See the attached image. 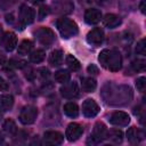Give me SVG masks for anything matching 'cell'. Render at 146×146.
Here are the masks:
<instances>
[{"label": "cell", "instance_id": "1", "mask_svg": "<svg viewBox=\"0 0 146 146\" xmlns=\"http://www.w3.org/2000/svg\"><path fill=\"white\" fill-rule=\"evenodd\" d=\"M100 65L112 72H116L122 67V57L121 54L115 49H104L98 56Z\"/></svg>", "mask_w": 146, "mask_h": 146}, {"label": "cell", "instance_id": "2", "mask_svg": "<svg viewBox=\"0 0 146 146\" xmlns=\"http://www.w3.org/2000/svg\"><path fill=\"white\" fill-rule=\"evenodd\" d=\"M56 26H57V30L59 31L60 35L64 39H70L74 35H76L79 32L76 23L67 17H62V18L57 19Z\"/></svg>", "mask_w": 146, "mask_h": 146}, {"label": "cell", "instance_id": "3", "mask_svg": "<svg viewBox=\"0 0 146 146\" xmlns=\"http://www.w3.org/2000/svg\"><path fill=\"white\" fill-rule=\"evenodd\" d=\"M34 34H35V38L38 39V41L46 47L51 46L55 41V33L49 27H44V26L39 27L34 32Z\"/></svg>", "mask_w": 146, "mask_h": 146}, {"label": "cell", "instance_id": "4", "mask_svg": "<svg viewBox=\"0 0 146 146\" xmlns=\"http://www.w3.org/2000/svg\"><path fill=\"white\" fill-rule=\"evenodd\" d=\"M38 116V108L33 105H27L23 107L19 113V121L23 124H32Z\"/></svg>", "mask_w": 146, "mask_h": 146}, {"label": "cell", "instance_id": "5", "mask_svg": "<svg viewBox=\"0 0 146 146\" xmlns=\"http://www.w3.org/2000/svg\"><path fill=\"white\" fill-rule=\"evenodd\" d=\"M34 18H35V10L32 7L23 5L19 9V22H21L22 26L33 23Z\"/></svg>", "mask_w": 146, "mask_h": 146}, {"label": "cell", "instance_id": "6", "mask_svg": "<svg viewBox=\"0 0 146 146\" xmlns=\"http://www.w3.org/2000/svg\"><path fill=\"white\" fill-rule=\"evenodd\" d=\"M60 95L66 99H73L79 96V86L76 82L71 81L64 83V86L60 88Z\"/></svg>", "mask_w": 146, "mask_h": 146}, {"label": "cell", "instance_id": "7", "mask_svg": "<svg viewBox=\"0 0 146 146\" xmlns=\"http://www.w3.org/2000/svg\"><path fill=\"white\" fill-rule=\"evenodd\" d=\"M107 128L103 122H96V124L94 125V130H92V135L90 136V139L92 140V143H100L104 139H106L107 137Z\"/></svg>", "mask_w": 146, "mask_h": 146}, {"label": "cell", "instance_id": "8", "mask_svg": "<svg viewBox=\"0 0 146 146\" xmlns=\"http://www.w3.org/2000/svg\"><path fill=\"white\" fill-rule=\"evenodd\" d=\"M83 133V128L75 122H72L67 125L66 131H65V137L67 138V140L70 141H75L78 140Z\"/></svg>", "mask_w": 146, "mask_h": 146}, {"label": "cell", "instance_id": "9", "mask_svg": "<svg viewBox=\"0 0 146 146\" xmlns=\"http://www.w3.org/2000/svg\"><path fill=\"white\" fill-rule=\"evenodd\" d=\"M98 112H99V106L94 99L88 98V99H86L83 102V104H82V113H83L84 116L94 117V116H96L98 114Z\"/></svg>", "mask_w": 146, "mask_h": 146}, {"label": "cell", "instance_id": "10", "mask_svg": "<svg viewBox=\"0 0 146 146\" xmlns=\"http://www.w3.org/2000/svg\"><path fill=\"white\" fill-rule=\"evenodd\" d=\"M110 122L113 125H117V127H125L129 124L130 122V116L122 111H116L114 113H112V115L110 116Z\"/></svg>", "mask_w": 146, "mask_h": 146}, {"label": "cell", "instance_id": "11", "mask_svg": "<svg viewBox=\"0 0 146 146\" xmlns=\"http://www.w3.org/2000/svg\"><path fill=\"white\" fill-rule=\"evenodd\" d=\"M63 140L64 136L59 131H46L43 135V141L46 145H60Z\"/></svg>", "mask_w": 146, "mask_h": 146}, {"label": "cell", "instance_id": "12", "mask_svg": "<svg viewBox=\"0 0 146 146\" xmlns=\"http://www.w3.org/2000/svg\"><path fill=\"white\" fill-rule=\"evenodd\" d=\"M103 40H104V32L100 27H95L87 34V41L90 44L99 46L102 44Z\"/></svg>", "mask_w": 146, "mask_h": 146}, {"label": "cell", "instance_id": "13", "mask_svg": "<svg viewBox=\"0 0 146 146\" xmlns=\"http://www.w3.org/2000/svg\"><path fill=\"white\" fill-rule=\"evenodd\" d=\"M84 21L87 24L94 25L102 21V13L96 8H89L84 13Z\"/></svg>", "mask_w": 146, "mask_h": 146}, {"label": "cell", "instance_id": "14", "mask_svg": "<svg viewBox=\"0 0 146 146\" xmlns=\"http://www.w3.org/2000/svg\"><path fill=\"white\" fill-rule=\"evenodd\" d=\"M52 6L56 9V13H71L73 9L71 0H54Z\"/></svg>", "mask_w": 146, "mask_h": 146}, {"label": "cell", "instance_id": "15", "mask_svg": "<svg viewBox=\"0 0 146 146\" xmlns=\"http://www.w3.org/2000/svg\"><path fill=\"white\" fill-rule=\"evenodd\" d=\"M3 43L7 51H13L17 46V36L14 32H7L3 35Z\"/></svg>", "mask_w": 146, "mask_h": 146}, {"label": "cell", "instance_id": "16", "mask_svg": "<svg viewBox=\"0 0 146 146\" xmlns=\"http://www.w3.org/2000/svg\"><path fill=\"white\" fill-rule=\"evenodd\" d=\"M127 138L131 144H138L144 138V135L141 130L137 129L136 127H131L127 131Z\"/></svg>", "mask_w": 146, "mask_h": 146}, {"label": "cell", "instance_id": "17", "mask_svg": "<svg viewBox=\"0 0 146 146\" xmlns=\"http://www.w3.org/2000/svg\"><path fill=\"white\" fill-rule=\"evenodd\" d=\"M102 19H103V24L110 29L117 27L121 24V18L115 14H106Z\"/></svg>", "mask_w": 146, "mask_h": 146}, {"label": "cell", "instance_id": "18", "mask_svg": "<svg viewBox=\"0 0 146 146\" xmlns=\"http://www.w3.org/2000/svg\"><path fill=\"white\" fill-rule=\"evenodd\" d=\"M111 143L113 144H121L123 139V133L119 129H112L107 131V137H106Z\"/></svg>", "mask_w": 146, "mask_h": 146}, {"label": "cell", "instance_id": "19", "mask_svg": "<svg viewBox=\"0 0 146 146\" xmlns=\"http://www.w3.org/2000/svg\"><path fill=\"white\" fill-rule=\"evenodd\" d=\"M49 63L52 66H59L63 63V51L59 49H55L49 55Z\"/></svg>", "mask_w": 146, "mask_h": 146}, {"label": "cell", "instance_id": "20", "mask_svg": "<svg viewBox=\"0 0 146 146\" xmlns=\"http://www.w3.org/2000/svg\"><path fill=\"white\" fill-rule=\"evenodd\" d=\"M63 110H64V113H65L67 116H70V117H76V116L79 115V107H78V105H76L75 103H73V102L66 103V104L64 105Z\"/></svg>", "mask_w": 146, "mask_h": 146}, {"label": "cell", "instance_id": "21", "mask_svg": "<svg viewBox=\"0 0 146 146\" xmlns=\"http://www.w3.org/2000/svg\"><path fill=\"white\" fill-rule=\"evenodd\" d=\"M14 105V97L11 95H0V106L3 111L11 110Z\"/></svg>", "mask_w": 146, "mask_h": 146}, {"label": "cell", "instance_id": "22", "mask_svg": "<svg viewBox=\"0 0 146 146\" xmlns=\"http://www.w3.org/2000/svg\"><path fill=\"white\" fill-rule=\"evenodd\" d=\"M97 87L96 80L94 78H83L82 79V90L86 92H92Z\"/></svg>", "mask_w": 146, "mask_h": 146}, {"label": "cell", "instance_id": "23", "mask_svg": "<svg viewBox=\"0 0 146 146\" xmlns=\"http://www.w3.org/2000/svg\"><path fill=\"white\" fill-rule=\"evenodd\" d=\"M3 130H5L8 135H11V136L16 135V133H17V125H16L15 121L11 120V119H7V120L3 122Z\"/></svg>", "mask_w": 146, "mask_h": 146}, {"label": "cell", "instance_id": "24", "mask_svg": "<svg viewBox=\"0 0 146 146\" xmlns=\"http://www.w3.org/2000/svg\"><path fill=\"white\" fill-rule=\"evenodd\" d=\"M70 79H71V74L66 70H59L55 73V80L59 83H66L67 81H70Z\"/></svg>", "mask_w": 146, "mask_h": 146}, {"label": "cell", "instance_id": "25", "mask_svg": "<svg viewBox=\"0 0 146 146\" xmlns=\"http://www.w3.org/2000/svg\"><path fill=\"white\" fill-rule=\"evenodd\" d=\"M44 57H46V54L42 49H36L30 54V60L32 63H35V64L41 63L44 59Z\"/></svg>", "mask_w": 146, "mask_h": 146}, {"label": "cell", "instance_id": "26", "mask_svg": "<svg viewBox=\"0 0 146 146\" xmlns=\"http://www.w3.org/2000/svg\"><path fill=\"white\" fill-rule=\"evenodd\" d=\"M32 47H33V43H32L30 40H23V41L19 43L17 51H18L19 55H26V54H29V52L31 51Z\"/></svg>", "mask_w": 146, "mask_h": 146}, {"label": "cell", "instance_id": "27", "mask_svg": "<svg viewBox=\"0 0 146 146\" xmlns=\"http://www.w3.org/2000/svg\"><path fill=\"white\" fill-rule=\"evenodd\" d=\"M65 62H66V65L68 66V68L71 71H78L80 68V62L73 55H67Z\"/></svg>", "mask_w": 146, "mask_h": 146}, {"label": "cell", "instance_id": "28", "mask_svg": "<svg viewBox=\"0 0 146 146\" xmlns=\"http://www.w3.org/2000/svg\"><path fill=\"white\" fill-rule=\"evenodd\" d=\"M145 66H146V63H145L144 59H136V60L132 62V67L136 71H144Z\"/></svg>", "mask_w": 146, "mask_h": 146}, {"label": "cell", "instance_id": "29", "mask_svg": "<svg viewBox=\"0 0 146 146\" xmlns=\"http://www.w3.org/2000/svg\"><path fill=\"white\" fill-rule=\"evenodd\" d=\"M136 52L139 54V55H145L146 54V44H145V39H141L138 43H137V47H136Z\"/></svg>", "mask_w": 146, "mask_h": 146}, {"label": "cell", "instance_id": "30", "mask_svg": "<svg viewBox=\"0 0 146 146\" xmlns=\"http://www.w3.org/2000/svg\"><path fill=\"white\" fill-rule=\"evenodd\" d=\"M136 87L140 92H144L145 91V87H146V79L144 76L138 78L137 81H136Z\"/></svg>", "mask_w": 146, "mask_h": 146}, {"label": "cell", "instance_id": "31", "mask_svg": "<svg viewBox=\"0 0 146 146\" xmlns=\"http://www.w3.org/2000/svg\"><path fill=\"white\" fill-rule=\"evenodd\" d=\"M9 65L13 67H16V68H22L26 65V62L23 59H11L9 62Z\"/></svg>", "mask_w": 146, "mask_h": 146}, {"label": "cell", "instance_id": "32", "mask_svg": "<svg viewBox=\"0 0 146 146\" xmlns=\"http://www.w3.org/2000/svg\"><path fill=\"white\" fill-rule=\"evenodd\" d=\"M48 14H49V8H48L47 6H41V7L39 8V10H38V18L41 21V19H43Z\"/></svg>", "mask_w": 146, "mask_h": 146}, {"label": "cell", "instance_id": "33", "mask_svg": "<svg viewBox=\"0 0 146 146\" xmlns=\"http://www.w3.org/2000/svg\"><path fill=\"white\" fill-rule=\"evenodd\" d=\"M15 0H0V8L2 10H6L8 8H10L14 5Z\"/></svg>", "mask_w": 146, "mask_h": 146}, {"label": "cell", "instance_id": "34", "mask_svg": "<svg viewBox=\"0 0 146 146\" xmlns=\"http://www.w3.org/2000/svg\"><path fill=\"white\" fill-rule=\"evenodd\" d=\"M7 89H8V82H7L3 78L0 76V90L5 91V90H7Z\"/></svg>", "mask_w": 146, "mask_h": 146}, {"label": "cell", "instance_id": "35", "mask_svg": "<svg viewBox=\"0 0 146 146\" xmlns=\"http://www.w3.org/2000/svg\"><path fill=\"white\" fill-rule=\"evenodd\" d=\"M87 70H88V72L91 73V74H98V67H97L96 65H94V64L89 65Z\"/></svg>", "mask_w": 146, "mask_h": 146}, {"label": "cell", "instance_id": "36", "mask_svg": "<svg viewBox=\"0 0 146 146\" xmlns=\"http://www.w3.org/2000/svg\"><path fill=\"white\" fill-rule=\"evenodd\" d=\"M40 72H41V76L42 78H48L49 76V71L47 68H41Z\"/></svg>", "mask_w": 146, "mask_h": 146}, {"label": "cell", "instance_id": "37", "mask_svg": "<svg viewBox=\"0 0 146 146\" xmlns=\"http://www.w3.org/2000/svg\"><path fill=\"white\" fill-rule=\"evenodd\" d=\"M145 5H146V0H141V2L139 5V8H140V11L143 14H145Z\"/></svg>", "mask_w": 146, "mask_h": 146}, {"label": "cell", "instance_id": "38", "mask_svg": "<svg viewBox=\"0 0 146 146\" xmlns=\"http://www.w3.org/2000/svg\"><path fill=\"white\" fill-rule=\"evenodd\" d=\"M6 62V55L0 50V64H3Z\"/></svg>", "mask_w": 146, "mask_h": 146}, {"label": "cell", "instance_id": "39", "mask_svg": "<svg viewBox=\"0 0 146 146\" xmlns=\"http://www.w3.org/2000/svg\"><path fill=\"white\" fill-rule=\"evenodd\" d=\"M13 16H14L13 14H10V15H7V16H6V21H7L8 23H13V21H14V19H13Z\"/></svg>", "mask_w": 146, "mask_h": 146}, {"label": "cell", "instance_id": "40", "mask_svg": "<svg viewBox=\"0 0 146 146\" xmlns=\"http://www.w3.org/2000/svg\"><path fill=\"white\" fill-rule=\"evenodd\" d=\"M3 35H5V34H3V32H2V29H1V26H0V42L3 40Z\"/></svg>", "mask_w": 146, "mask_h": 146}, {"label": "cell", "instance_id": "41", "mask_svg": "<svg viewBox=\"0 0 146 146\" xmlns=\"http://www.w3.org/2000/svg\"><path fill=\"white\" fill-rule=\"evenodd\" d=\"M29 1H31L32 3H39V2H41L42 0H29Z\"/></svg>", "mask_w": 146, "mask_h": 146}, {"label": "cell", "instance_id": "42", "mask_svg": "<svg viewBox=\"0 0 146 146\" xmlns=\"http://www.w3.org/2000/svg\"><path fill=\"white\" fill-rule=\"evenodd\" d=\"M3 140H5V138H3V136H2V133L0 132V144H2V143H3Z\"/></svg>", "mask_w": 146, "mask_h": 146}, {"label": "cell", "instance_id": "43", "mask_svg": "<svg viewBox=\"0 0 146 146\" xmlns=\"http://www.w3.org/2000/svg\"><path fill=\"white\" fill-rule=\"evenodd\" d=\"M2 111H3V110H2V108H1V106H0V120L2 119Z\"/></svg>", "mask_w": 146, "mask_h": 146}]
</instances>
